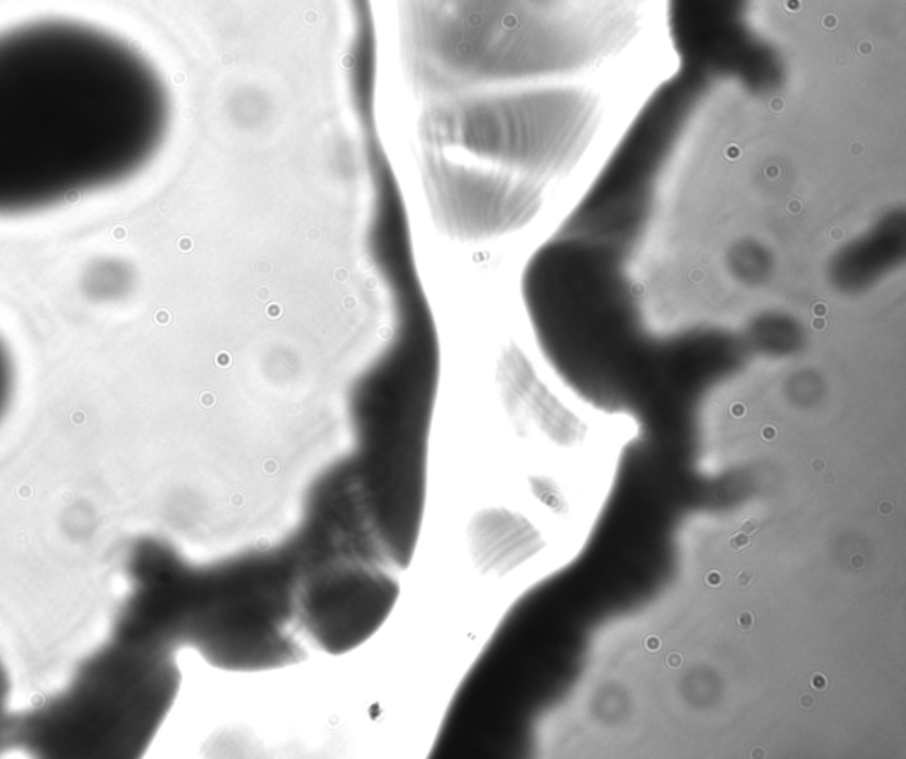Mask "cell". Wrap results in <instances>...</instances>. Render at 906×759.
<instances>
[{"label":"cell","instance_id":"13","mask_svg":"<svg viewBox=\"0 0 906 759\" xmlns=\"http://www.w3.org/2000/svg\"><path fill=\"white\" fill-rule=\"evenodd\" d=\"M707 581L710 586H717V584L721 583V577H719L717 572H712V574L707 575Z\"/></svg>","mask_w":906,"mask_h":759},{"label":"cell","instance_id":"6","mask_svg":"<svg viewBox=\"0 0 906 759\" xmlns=\"http://www.w3.org/2000/svg\"><path fill=\"white\" fill-rule=\"evenodd\" d=\"M669 25L685 68L768 94L783 84L781 55L751 22V0H671Z\"/></svg>","mask_w":906,"mask_h":759},{"label":"cell","instance_id":"7","mask_svg":"<svg viewBox=\"0 0 906 759\" xmlns=\"http://www.w3.org/2000/svg\"><path fill=\"white\" fill-rule=\"evenodd\" d=\"M11 390H13V365H11L8 349L0 340V416L8 407Z\"/></svg>","mask_w":906,"mask_h":759},{"label":"cell","instance_id":"3","mask_svg":"<svg viewBox=\"0 0 906 759\" xmlns=\"http://www.w3.org/2000/svg\"><path fill=\"white\" fill-rule=\"evenodd\" d=\"M710 80L684 68L653 92L560 234L629 252L652 215L669 160Z\"/></svg>","mask_w":906,"mask_h":759},{"label":"cell","instance_id":"16","mask_svg":"<svg viewBox=\"0 0 906 759\" xmlns=\"http://www.w3.org/2000/svg\"><path fill=\"white\" fill-rule=\"evenodd\" d=\"M0 705H2V678H0Z\"/></svg>","mask_w":906,"mask_h":759},{"label":"cell","instance_id":"11","mask_svg":"<svg viewBox=\"0 0 906 759\" xmlns=\"http://www.w3.org/2000/svg\"><path fill=\"white\" fill-rule=\"evenodd\" d=\"M756 529H758V522L747 521L744 524V528L740 529V533H745V535H749V533H754V531H756Z\"/></svg>","mask_w":906,"mask_h":759},{"label":"cell","instance_id":"14","mask_svg":"<svg viewBox=\"0 0 906 759\" xmlns=\"http://www.w3.org/2000/svg\"><path fill=\"white\" fill-rule=\"evenodd\" d=\"M678 662H680V657H678V655H671L668 659V664L671 667H678Z\"/></svg>","mask_w":906,"mask_h":759},{"label":"cell","instance_id":"2","mask_svg":"<svg viewBox=\"0 0 906 759\" xmlns=\"http://www.w3.org/2000/svg\"><path fill=\"white\" fill-rule=\"evenodd\" d=\"M291 545L216 567H170L154 588V641L192 644L213 666L259 671L305 657L292 629L301 563Z\"/></svg>","mask_w":906,"mask_h":759},{"label":"cell","instance_id":"8","mask_svg":"<svg viewBox=\"0 0 906 759\" xmlns=\"http://www.w3.org/2000/svg\"><path fill=\"white\" fill-rule=\"evenodd\" d=\"M738 627H740V630L751 629V627H753V614H740V616H738Z\"/></svg>","mask_w":906,"mask_h":759},{"label":"cell","instance_id":"1","mask_svg":"<svg viewBox=\"0 0 906 759\" xmlns=\"http://www.w3.org/2000/svg\"><path fill=\"white\" fill-rule=\"evenodd\" d=\"M170 117L162 75L114 34L70 20L0 32V216L137 176Z\"/></svg>","mask_w":906,"mask_h":759},{"label":"cell","instance_id":"4","mask_svg":"<svg viewBox=\"0 0 906 759\" xmlns=\"http://www.w3.org/2000/svg\"><path fill=\"white\" fill-rule=\"evenodd\" d=\"M399 586L381 563L333 554L301 572L296 588V618L303 632L330 653L363 643L392 611Z\"/></svg>","mask_w":906,"mask_h":759},{"label":"cell","instance_id":"15","mask_svg":"<svg viewBox=\"0 0 906 759\" xmlns=\"http://www.w3.org/2000/svg\"><path fill=\"white\" fill-rule=\"evenodd\" d=\"M802 705H809V706L813 705V699H811V698L802 699Z\"/></svg>","mask_w":906,"mask_h":759},{"label":"cell","instance_id":"5","mask_svg":"<svg viewBox=\"0 0 906 759\" xmlns=\"http://www.w3.org/2000/svg\"><path fill=\"white\" fill-rule=\"evenodd\" d=\"M599 100L586 89H553L503 101L487 115L494 154L538 177L565 174L590 144Z\"/></svg>","mask_w":906,"mask_h":759},{"label":"cell","instance_id":"10","mask_svg":"<svg viewBox=\"0 0 906 759\" xmlns=\"http://www.w3.org/2000/svg\"><path fill=\"white\" fill-rule=\"evenodd\" d=\"M813 687L814 689H825L827 687V678L823 675H814L813 676Z\"/></svg>","mask_w":906,"mask_h":759},{"label":"cell","instance_id":"12","mask_svg":"<svg viewBox=\"0 0 906 759\" xmlns=\"http://www.w3.org/2000/svg\"><path fill=\"white\" fill-rule=\"evenodd\" d=\"M659 646H661V641H659V639H655V637H648V639H646V648H648V650H657Z\"/></svg>","mask_w":906,"mask_h":759},{"label":"cell","instance_id":"9","mask_svg":"<svg viewBox=\"0 0 906 759\" xmlns=\"http://www.w3.org/2000/svg\"><path fill=\"white\" fill-rule=\"evenodd\" d=\"M747 544H749V535H745V533L738 535V537L731 538V545H733L735 549H742V547H745Z\"/></svg>","mask_w":906,"mask_h":759}]
</instances>
